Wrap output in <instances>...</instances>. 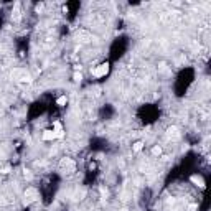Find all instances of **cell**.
Listing matches in <instances>:
<instances>
[{"mask_svg":"<svg viewBox=\"0 0 211 211\" xmlns=\"http://www.w3.org/2000/svg\"><path fill=\"white\" fill-rule=\"evenodd\" d=\"M12 78L18 83H31V74L27 69H13L12 71Z\"/></svg>","mask_w":211,"mask_h":211,"instance_id":"6da1fadb","label":"cell"},{"mask_svg":"<svg viewBox=\"0 0 211 211\" xmlns=\"http://www.w3.org/2000/svg\"><path fill=\"white\" fill-rule=\"evenodd\" d=\"M91 73H92V76H94V78H104V76H106V74L109 73V64H107V63L99 64L97 68L92 69Z\"/></svg>","mask_w":211,"mask_h":211,"instance_id":"7a4b0ae2","label":"cell"},{"mask_svg":"<svg viewBox=\"0 0 211 211\" xmlns=\"http://www.w3.org/2000/svg\"><path fill=\"white\" fill-rule=\"evenodd\" d=\"M38 200V191L35 188H27V191H25V205H31L33 201Z\"/></svg>","mask_w":211,"mask_h":211,"instance_id":"3957f363","label":"cell"},{"mask_svg":"<svg viewBox=\"0 0 211 211\" xmlns=\"http://www.w3.org/2000/svg\"><path fill=\"white\" fill-rule=\"evenodd\" d=\"M63 132H56V130H45L43 132V140H55V139H61Z\"/></svg>","mask_w":211,"mask_h":211,"instance_id":"277c9868","label":"cell"},{"mask_svg":"<svg viewBox=\"0 0 211 211\" xmlns=\"http://www.w3.org/2000/svg\"><path fill=\"white\" fill-rule=\"evenodd\" d=\"M167 135H168L170 139H178V137H180V130H178V127H175V126L168 127V129H167Z\"/></svg>","mask_w":211,"mask_h":211,"instance_id":"5b68a950","label":"cell"},{"mask_svg":"<svg viewBox=\"0 0 211 211\" xmlns=\"http://www.w3.org/2000/svg\"><path fill=\"white\" fill-rule=\"evenodd\" d=\"M76 38H78V41H81V43H87V41L91 40V35L87 33V31H83V30H81L79 33L76 35Z\"/></svg>","mask_w":211,"mask_h":211,"instance_id":"8992f818","label":"cell"},{"mask_svg":"<svg viewBox=\"0 0 211 211\" xmlns=\"http://www.w3.org/2000/svg\"><path fill=\"white\" fill-rule=\"evenodd\" d=\"M22 18V13H20V3H15V8L12 10V20L13 22H18Z\"/></svg>","mask_w":211,"mask_h":211,"instance_id":"52a82bcc","label":"cell"},{"mask_svg":"<svg viewBox=\"0 0 211 211\" xmlns=\"http://www.w3.org/2000/svg\"><path fill=\"white\" fill-rule=\"evenodd\" d=\"M191 182H193L196 186H200V188H205V180H203L201 177H198V175H193V177H191Z\"/></svg>","mask_w":211,"mask_h":211,"instance_id":"ba28073f","label":"cell"},{"mask_svg":"<svg viewBox=\"0 0 211 211\" xmlns=\"http://www.w3.org/2000/svg\"><path fill=\"white\" fill-rule=\"evenodd\" d=\"M142 148H143V142H140V140H139V142H135V143H134L132 150H134V152H140Z\"/></svg>","mask_w":211,"mask_h":211,"instance_id":"9c48e42d","label":"cell"},{"mask_svg":"<svg viewBox=\"0 0 211 211\" xmlns=\"http://www.w3.org/2000/svg\"><path fill=\"white\" fill-rule=\"evenodd\" d=\"M66 102H68V97H66V96H59V97H58V101H56L58 106H64Z\"/></svg>","mask_w":211,"mask_h":211,"instance_id":"30bf717a","label":"cell"},{"mask_svg":"<svg viewBox=\"0 0 211 211\" xmlns=\"http://www.w3.org/2000/svg\"><path fill=\"white\" fill-rule=\"evenodd\" d=\"M152 154H154L155 157H158V155L162 154V147H158V145H155V147L152 148Z\"/></svg>","mask_w":211,"mask_h":211,"instance_id":"8fae6325","label":"cell"},{"mask_svg":"<svg viewBox=\"0 0 211 211\" xmlns=\"http://www.w3.org/2000/svg\"><path fill=\"white\" fill-rule=\"evenodd\" d=\"M81 79H83V74H81V73L74 74V81H81Z\"/></svg>","mask_w":211,"mask_h":211,"instance_id":"7c38bea8","label":"cell"},{"mask_svg":"<svg viewBox=\"0 0 211 211\" xmlns=\"http://www.w3.org/2000/svg\"><path fill=\"white\" fill-rule=\"evenodd\" d=\"M122 211H129V210H122Z\"/></svg>","mask_w":211,"mask_h":211,"instance_id":"4fadbf2b","label":"cell"}]
</instances>
